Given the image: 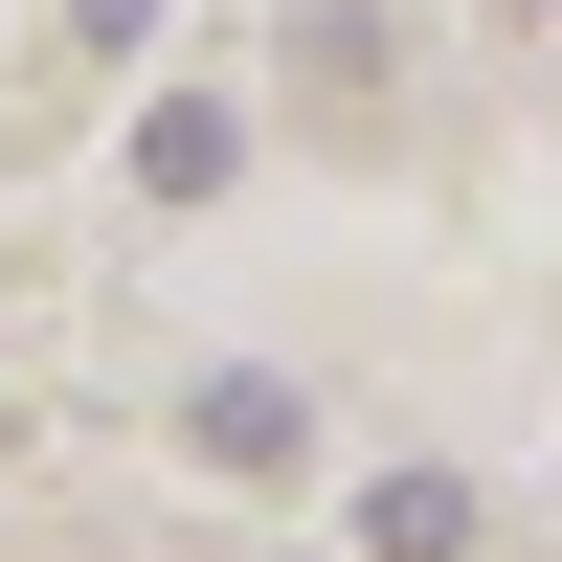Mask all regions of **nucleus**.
<instances>
[{"label":"nucleus","instance_id":"nucleus-1","mask_svg":"<svg viewBox=\"0 0 562 562\" xmlns=\"http://www.w3.org/2000/svg\"><path fill=\"white\" fill-rule=\"evenodd\" d=\"M180 450H203L225 495H293L338 428H315V383H270V360H203V383H180Z\"/></svg>","mask_w":562,"mask_h":562},{"label":"nucleus","instance_id":"nucleus-2","mask_svg":"<svg viewBox=\"0 0 562 562\" xmlns=\"http://www.w3.org/2000/svg\"><path fill=\"white\" fill-rule=\"evenodd\" d=\"M225 158H248V135H225V90H158V113H135V180H158V203H203Z\"/></svg>","mask_w":562,"mask_h":562},{"label":"nucleus","instance_id":"nucleus-3","mask_svg":"<svg viewBox=\"0 0 562 562\" xmlns=\"http://www.w3.org/2000/svg\"><path fill=\"white\" fill-rule=\"evenodd\" d=\"M360 540H383V562H450V540H473V473H383V495H360Z\"/></svg>","mask_w":562,"mask_h":562}]
</instances>
